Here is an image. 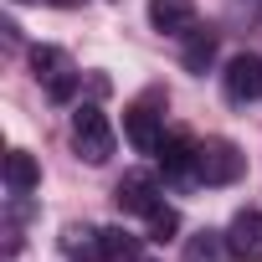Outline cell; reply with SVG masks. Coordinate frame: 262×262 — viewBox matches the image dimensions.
Returning <instances> with one entry per match:
<instances>
[{
    "mask_svg": "<svg viewBox=\"0 0 262 262\" xmlns=\"http://www.w3.org/2000/svg\"><path fill=\"white\" fill-rule=\"evenodd\" d=\"M72 144H77V155H82L88 165H103V160L113 155V123H108L103 108L82 103V108L72 113Z\"/></svg>",
    "mask_w": 262,
    "mask_h": 262,
    "instance_id": "1",
    "label": "cell"
},
{
    "mask_svg": "<svg viewBox=\"0 0 262 262\" xmlns=\"http://www.w3.org/2000/svg\"><path fill=\"white\" fill-rule=\"evenodd\" d=\"M242 170H247V155H242L231 139H211V144H201L195 175H201L206 185H231V180H242Z\"/></svg>",
    "mask_w": 262,
    "mask_h": 262,
    "instance_id": "2",
    "label": "cell"
},
{
    "mask_svg": "<svg viewBox=\"0 0 262 262\" xmlns=\"http://www.w3.org/2000/svg\"><path fill=\"white\" fill-rule=\"evenodd\" d=\"M221 82H226V98H231V103H252V98H262V57H252V52L231 57L226 72H221Z\"/></svg>",
    "mask_w": 262,
    "mask_h": 262,
    "instance_id": "3",
    "label": "cell"
},
{
    "mask_svg": "<svg viewBox=\"0 0 262 262\" xmlns=\"http://www.w3.org/2000/svg\"><path fill=\"white\" fill-rule=\"evenodd\" d=\"M226 247L236 262H262V211H236L231 226H226Z\"/></svg>",
    "mask_w": 262,
    "mask_h": 262,
    "instance_id": "4",
    "label": "cell"
},
{
    "mask_svg": "<svg viewBox=\"0 0 262 262\" xmlns=\"http://www.w3.org/2000/svg\"><path fill=\"white\" fill-rule=\"evenodd\" d=\"M123 134H128V144H134L139 155H160V113L149 108V103H128L123 108Z\"/></svg>",
    "mask_w": 262,
    "mask_h": 262,
    "instance_id": "5",
    "label": "cell"
},
{
    "mask_svg": "<svg viewBox=\"0 0 262 262\" xmlns=\"http://www.w3.org/2000/svg\"><path fill=\"white\" fill-rule=\"evenodd\" d=\"M113 201H118V211H139V216H149V211L160 206V185H155V175L134 170V175H123V180H118Z\"/></svg>",
    "mask_w": 262,
    "mask_h": 262,
    "instance_id": "6",
    "label": "cell"
},
{
    "mask_svg": "<svg viewBox=\"0 0 262 262\" xmlns=\"http://www.w3.org/2000/svg\"><path fill=\"white\" fill-rule=\"evenodd\" d=\"M149 21H155L160 31L185 36V31L195 26V0H149Z\"/></svg>",
    "mask_w": 262,
    "mask_h": 262,
    "instance_id": "7",
    "label": "cell"
},
{
    "mask_svg": "<svg viewBox=\"0 0 262 262\" xmlns=\"http://www.w3.org/2000/svg\"><path fill=\"white\" fill-rule=\"evenodd\" d=\"M195 160H201V144H195L190 134H170V139L160 144V165H165V175H190Z\"/></svg>",
    "mask_w": 262,
    "mask_h": 262,
    "instance_id": "8",
    "label": "cell"
},
{
    "mask_svg": "<svg viewBox=\"0 0 262 262\" xmlns=\"http://www.w3.org/2000/svg\"><path fill=\"white\" fill-rule=\"evenodd\" d=\"M6 185H11L16 195L36 190V185H41V165H36L26 149H11V155H6Z\"/></svg>",
    "mask_w": 262,
    "mask_h": 262,
    "instance_id": "9",
    "label": "cell"
},
{
    "mask_svg": "<svg viewBox=\"0 0 262 262\" xmlns=\"http://www.w3.org/2000/svg\"><path fill=\"white\" fill-rule=\"evenodd\" d=\"M98 252H103V262H139V236H128L123 226H103Z\"/></svg>",
    "mask_w": 262,
    "mask_h": 262,
    "instance_id": "10",
    "label": "cell"
},
{
    "mask_svg": "<svg viewBox=\"0 0 262 262\" xmlns=\"http://www.w3.org/2000/svg\"><path fill=\"white\" fill-rule=\"evenodd\" d=\"M226 257H231V247H226V236H216V231H201V236L185 242V262H226Z\"/></svg>",
    "mask_w": 262,
    "mask_h": 262,
    "instance_id": "11",
    "label": "cell"
},
{
    "mask_svg": "<svg viewBox=\"0 0 262 262\" xmlns=\"http://www.w3.org/2000/svg\"><path fill=\"white\" fill-rule=\"evenodd\" d=\"M190 41H185V67L190 72H206V62L216 57V36L211 31H185Z\"/></svg>",
    "mask_w": 262,
    "mask_h": 262,
    "instance_id": "12",
    "label": "cell"
},
{
    "mask_svg": "<svg viewBox=\"0 0 262 262\" xmlns=\"http://www.w3.org/2000/svg\"><path fill=\"white\" fill-rule=\"evenodd\" d=\"M31 67H36V77H47V82H57L62 72H72V62H67L57 47H36V52H31Z\"/></svg>",
    "mask_w": 262,
    "mask_h": 262,
    "instance_id": "13",
    "label": "cell"
},
{
    "mask_svg": "<svg viewBox=\"0 0 262 262\" xmlns=\"http://www.w3.org/2000/svg\"><path fill=\"white\" fill-rule=\"evenodd\" d=\"M175 231H180V216H175L170 206H155V211H149V236H155V242H170Z\"/></svg>",
    "mask_w": 262,
    "mask_h": 262,
    "instance_id": "14",
    "label": "cell"
},
{
    "mask_svg": "<svg viewBox=\"0 0 262 262\" xmlns=\"http://www.w3.org/2000/svg\"><path fill=\"white\" fill-rule=\"evenodd\" d=\"M52 6H62V11H67V6H77V0H52Z\"/></svg>",
    "mask_w": 262,
    "mask_h": 262,
    "instance_id": "15",
    "label": "cell"
}]
</instances>
